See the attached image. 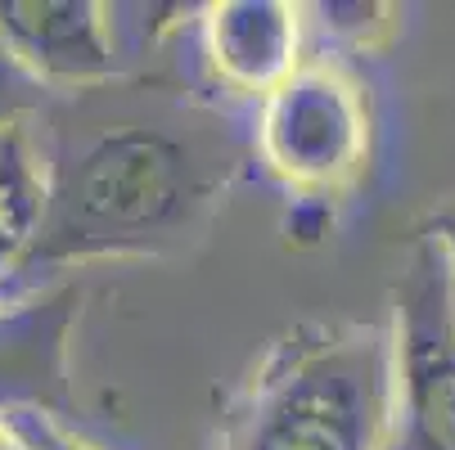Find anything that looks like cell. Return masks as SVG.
Listing matches in <instances>:
<instances>
[{
  "mask_svg": "<svg viewBox=\"0 0 455 450\" xmlns=\"http://www.w3.org/2000/svg\"><path fill=\"white\" fill-rule=\"evenodd\" d=\"M320 23L324 32H334L339 41H352L361 50H374L387 41L393 32V10L387 5H365V0H352V5H320Z\"/></svg>",
  "mask_w": 455,
  "mask_h": 450,
  "instance_id": "9",
  "label": "cell"
},
{
  "mask_svg": "<svg viewBox=\"0 0 455 450\" xmlns=\"http://www.w3.org/2000/svg\"><path fill=\"white\" fill-rule=\"evenodd\" d=\"M424 234H428V243L442 252V262H446V271H451V280H455V199L428 212Z\"/></svg>",
  "mask_w": 455,
  "mask_h": 450,
  "instance_id": "11",
  "label": "cell"
},
{
  "mask_svg": "<svg viewBox=\"0 0 455 450\" xmlns=\"http://www.w3.org/2000/svg\"><path fill=\"white\" fill-rule=\"evenodd\" d=\"M393 334L379 325H307L252 374L230 450H387Z\"/></svg>",
  "mask_w": 455,
  "mask_h": 450,
  "instance_id": "2",
  "label": "cell"
},
{
  "mask_svg": "<svg viewBox=\"0 0 455 450\" xmlns=\"http://www.w3.org/2000/svg\"><path fill=\"white\" fill-rule=\"evenodd\" d=\"M54 369V334L45 311H19L0 320V397L5 392H41Z\"/></svg>",
  "mask_w": 455,
  "mask_h": 450,
  "instance_id": "8",
  "label": "cell"
},
{
  "mask_svg": "<svg viewBox=\"0 0 455 450\" xmlns=\"http://www.w3.org/2000/svg\"><path fill=\"white\" fill-rule=\"evenodd\" d=\"M208 59L243 95H271L302 68V10L284 0H226L208 10Z\"/></svg>",
  "mask_w": 455,
  "mask_h": 450,
  "instance_id": "6",
  "label": "cell"
},
{
  "mask_svg": "<svg viewBox=\"0 0 455 450\" xmlns=\"http://www.w3.org/2000/svg\"><path fill=\"white\" fill-rule=\"evenodd\" d=\"M41 208H45V180L28 158L23 131H5L0 136V275L23 271L41 230Z\"/></svg>",
  "mask_w": 455,
  "mask_h": 450,
  "instance_id": "7",
  "label": "cell"
},
{
  "mask_svg": "<svg viewBox=\"0 0 455 450\" xmlns=\"http://www.w3.org/2000/svg\"><path fill=\"white\" fill-rule=\"evenodd\" d=\"M104 14L95 0H0V36L45 91L100 86L117 68Z\"/></svg>",
  "mask_w": 455,
  "mask_h": 450,
  "instance_id": "5",
  "label": "cell"
},
{
  "mask_svg": "<svg viewBox=\"0 0 455 450\" xmlns=\"http://www.w3.org/2000/svg\"><path fill=\"white\" fill-rule=\"evenodd\" d=\"M41 99H45V86L23 68L14 50L5 45V36H0V136L19 131V122L32 108H41Z\"/></svg>",
  "mask_w": 455,
  "mask_h": 450,
  "instance_id": "10",
  "label": "cell"
},
{
  "mask_svg": "<svg viewBox=\"0 0 455 450\" xmlns=\"http://www.w3.org/2000/svg\"><path fill=\"white\" fill-rule=\"evenodd\" d=\"M387 450H455V280L433 243L397 284Z\"/></svg>",
  "mask_w": 455,
  "mask_h": 450,
  "instance_id": "3",
  "label": "cell"
},
{
  "mask_svg": "<svg viewBox=\"0 0 455 450\" xmlns=\"http://www.w3.org/2000/svg\"><path fill=\"white\" fill-rule=\"evenodd\" d=\"M257 149L280 180L298 189H343L370 154L365 95L334 63H302L280 91L262 99Z\"/></svg>",
  "mask_w": 455,
  "mask_h": 450,
  "instance_id": "4",
  "label": "cell"
},
{
  "mask_svg": "<svg viewBox=\"0 0 455 450\" xmlns=\"http://www.w3.org/2000/svg\"><path fill=\"white\" fill-rule=\"evenodd\" d=\"M41 230L23 271L176 243L204 203L199 162L163 126L117 122L63 145L50 162Z\"/></svg>",
  "mask_w": 455,
  "mask_h": 450,
  "instance_id": "1",
  "label": "cell"
}]
</instances>
